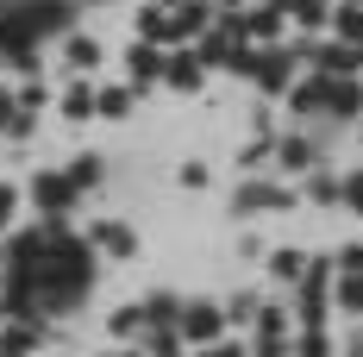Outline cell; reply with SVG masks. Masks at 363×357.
Returning <instances> with one entry per match:
<instances>
[{
    "mask_svg": "<svg viewBox=\"0 0 363 357\" xmlns=\"http://www.w3.org/2000/svg\"><path fill=\"white\" fill-rule=\"evenodd\" d=\"M176 332H182V345H213V339H225V314H219L213 301H182V320H176Z\"/></svg>",
    "mask_w": 363,
    "mask_h": 357,
    "instance_id": "1",
    "label": "cell"
},
{
    "mask_svg": "<svg viewBox=\"0 0 363 357\" xmlns=\"http://www.w3.org/2000/svg\"><path fill=\"white\" fill-rule=\"evenodd\" d=\"M32 201L44 219H63L75 207V182L63 176V170H44V176H32Z\"/></svg>",
    "mask_w": 363,
    "mask_h": 357,
    "instance_id": "2",
    "label": "cell"
},
{
    "mask_svg": "<svg viewBox=\"0 0 363 357\" xmlns=\"http://www.w3.org/2000/svg\"><path fill=\"white\" fill-rule=\"evenodd\" d=\"M251 82H257V88H269V94H289V82H294V50H276V44H263V50H257Z\"/></svg>",
    "mask_w": 363,
    "mask_h": 357,
    "instance_id": "3",
    "label": "cell"
},
{
    "mask_svg": "<svg viewBox=\"0 0 363 357\" xmlns=\"http://www.w3.org/2000/svg\"><path fill=\"white\" fill-rule=\"evenodd\" d=\"M326 88V101H320V113H332V119H357L363 113V88H357V75H320Z\"/></svg>",
    "mask_w": 363,
    "mask_h": 357,
    "instance_id": "4",
    "label": "cell"
},
{
    "mask_svg": "<svg viewBox=\"0 0 363 357\" xmlns=\"http://www.w3.org/2000/svg\"><path fill=\"white\" fill-rule=\"evenodd\" d=\"M163 63H169V57H163V44H150V38H138V44L125 50V75H132V88L145 94L150 82H163Z\"/></svg>",
    "mask_w": 363,
    "mask_h": 357,
    "instance_id": "5",
    "label": "cell"
},
{
    "mask_svg": "<svg viewBox=\"0 0 363 357\" xmlns=\"http://www.w3.org/2000/svg\"><path fill=\"white\" fill-rule=\"evenodd\" d=\"M294 201H301V194H294V188H276V182H245V188H238V214H282Z\"/></svg>",
    "mask_w": 363,
    "mask_h": 357,
    "instance_id": "6",
    "label": "cell"
},
{
    "mask_svg": "<svg viewBox=\"0 0 363 357\" xmlns=\"http://www.w3.org/2000/svg\"><path fill=\"white\" fill-rule=\"evenodd\" d=\"M201 75H207V63H201V50L188 44V50H176V57L163 63V88H176V94H194V88H201Z\"/></svg>",
    "mask_w": 363,
    "mask_h": 357,
    "instance_id": "7",
    "label": "cell"
},
{
    "mask_svg": "<svg viewBox=\"0 0 363 357\" xmlns=\"http://www.w3.org/2000/svg\"><path fill=\"white\" fill-rule=\"evenodd\" d=\"M88 251H101V257H132V251H138V238H132V226L101 219V226L88 232Z\"/></svg>",
    "mask_w": 363,
    "mask_h": 357,
    "instance_id": "8",
    "label": "cell"
},
{
    "mask_svg": "<svg viewBox=\"0 0 363 357\" xmlns=\"http://www.w3.org/2000/svg\"><path fill=\"white\" fill-rule=\"evenodd\" d=\"M169 13H176V44H194V38L213 26V0H182Z\"/></svg>",
    "mask_w": 363,
    "mask_h": 357,
    "instance_id": "9",
    "label": "cell"
},
{
    "mask_svg": "<svg viewBox=\"0 0 363 357\" xmlns=\"http://www.w3.org/2000/svg\"><path fill=\"white\" fill-rule=\"evenodd\" d=\"M282 19H289V13H282V6L269 0V6H257V13H245L238 26H245V38H251L257 50H263V44H276V38H282Z\"/></svg>",
    "mask_w": 363,
    "mask_h": 357,
    "instance_id": "10",
    "label": "cell"
},
{
    "mask_svg": "<svg viewBox=\"0 0 363 357\" xmlns=\"http://www.w3.org/2000/svg\"><path fill=\"white\" fill-rule=\"evenodd\" d=\"M138 38H150V44H176V13L150 0L145 13H138Z\"/></svg>",
    "mask_w": 363,
    "mask_h": 357,
    "instance_id": "11",
    "label": "cell"
},
{
    "mask_svg": "<svg viewBox=\"0 0 363 357\" xmlns=\"http://www.w3.org/2000/svg\"><path fill=\"white\" fill-rule=\"evenodd\" d=\"M326 26L345 38V44H363V6H357V0H345V6H338V13L326 19Z\"/></svg>",
    "mask_w": 363,
    "mask_h": 357,
    "instance_id": "12",
    "label": "cell"
},
{
    "mask_svg": "<svg viewBox=\"0 0 363 357\" xmlns=\"http://www.w3.org/2000/svg\"><path fill=\"white\" fill-rule=\"evenodd\" d=\"M94 107H101V88H94V82H75L69 94H63V113H69V119H88Z\"/></svg>",
    "mask_w": 363,
    "mask_h": 357,
    "instance_id": "13",
    "label": "cell"
},
{
    "mask_svg": "<svg viewBox=\"0 0 363 357\" xmlns=\"http://www.w3.org/2000/svg\"><path fill=\"white\" fill-rule=\"evenodd\" d=\"M338 194H345V182H338V176H326V170L307 176V201H313V207H338Z\"/></svg>",
    "mask_w": 363,
    "mask_h": 357,
    "instance_id": "14",
    "label": "cell"
},
{
    "mask_svg": "<svg viewBox=\"0 0 363 357\" xmlns=\"http://www.w3.org/2000/svg\"><path fill=\"white\" fill-rule=\"evenodd\" d=\"M132 101H138V88H132V82H125V88H101V119H125V113H132Z\"/></svg>",
    "mask_w": 363,
    "mask_h": 357,
    "instance_id": "15",
    "label": "cell"
},
{
    "mask_svg": "<svg viewBox=\"0 0 363 357\" xmlns=\"http://www.w3.org/2000/svg\"><path fill=\"white\" fill-rule=\"evenodd\" d=\"M276 6H282L289 19H301V26H326V19H332L326 0H276Z\"/></svg>",
    "mask_w": 363,
    "mask_h": 357,
    "instance_id": "16",
    "label": "cell"
},
{
    "mask_svg": "<svg viewBox=\"0 0 363 357\" xmlns=\"http://www.w3.org/2000/svg\"><path fill=\"white\" fill-rule=\"evenodd\" d=\"M38 345V326L26 320V326H6V332H0V357H26Z\"/></svg>",
    "mask_w": 363,
    "mask_h": 357,
    "instance_id": "17",
    "label": "cell"
},
{
    "mask_svg": "<svg viewBox=\"0 0 363 357\" xmlns=\"http://www.w3.org/2000/svg\"><path fill=\"white\" fill-rule=\"evenodd\" d=\"M176 320H182L176 295H150V301H145V326H176Z\"/></svg>",
    "mask_w": 363,
    "mask_h": 357,
    "instance_id": "18",
    "label": "cell"
},
{
    "mask_svg": "<svg viewBox=\"0 0 363 357\" xmlns=\"http://www.w3.org/2000/svg\"><path fill=\"white\" fill-rule=\"evenodd\" d=\"M145 357H182V332H176V326H150Z\"/></svg>",
    "mask_w": 363,
    "mask_h": 357,
    "instance_id": "19",
    "label": "cell"
},
{
    "mask_svg": "<svg viewBox=\"0 0 363 357\" xmlns=\"http://www.w3.org/2000/svg\"><path fill=\"white\" fill-rule=\"evenodd\" d=\"M269 276H276V282H301V276H307V257H301V251H276V257H269Z\"/></svg>",
    "mask_w": 363,
    "mask_h": 357,
    "instance_id": "20",
    "label": "cell"
},
{
    "mask_svg": "<svg viewBox=\"0 0 363 357\" xmlns=\"http://www.w3.org/2000/svg\"><path fill=\"white\" fill-rule=\"evenodd\" d=\"M63 57H69L75 70H94V63H101V44H94V38H82V32H69V44H63Z\"/></svg>",
    "mask_w": 363,
    "mask_h": 357,
    "instance_id": "21",
    "label": "cell"
},
{
    "mask_svg": "<svg viewBox=\"0 0 363 357\" xmlns=\"http://www.w3.org/2000/svg\"><path fill=\"white\" fill-rule=\"evenodd\" d=\"M338 307L345 314H363V270H345L338 276Z\"/></svg>",
    "mask_w": 363,
    "mask_h": 357,
    "instance_id": "22",
    "label": "cell"
},
{
    "mask_svg": "<svg viewBox=\"0 0 363 357\" xmlns=\"http://www.w3.org/2000/svg\"><path fill=\"white\" fill-rule=\"evenodd\" d=\"M63 176H69V182H75V194H82V188H94V182L107 176V170H101V157H75Z\"/></svg>",
    "mask_w": 363,
    "mask_h": 357,
    "instance_id": "23",
    "label": "cell"
},
{
    "mask_svg": "<svg viewBox=\"0 0 363 357\" xmlns=\"http://www.w3.org/2000/svg\"><path fill=\"white\" fill-rule=\"evenodd\" d=\"M276 157H282L289 170H313V144H307V138H282V144H276Z\"/></svg>",
    "mask_w": 363,
    "mask_h": 357,
    "instance_id": "24",
    "label": "cell"
},
{
    "mask_svg": "<svg viewBox=\"0 0 363 357\" xmlns=\"http://www.w3.org/2000/svg\"><path fill=\"white\" fill-rule=\"evenodd\" d=\"M289 332V314L282 307H257V339H282Z\"/></svg>",
    "mask_w": 363,
    "mask_h": 357,
    "instance_id": "25",
    "label": "cell"
},
{
    "mask_svg": "<svg viewBox=\"0 0 363 357\" xmlns=\"http://www.w3.org/2000/svg\"><path fill=\"white\" fill-rule=\"evenodd\" d=\"M145 326V307H125V314H113V339H132Z\"/></svg>",
    "mask_w": 363,
    "mask_h": 357,
    "instance_id": "26",
    "label": "cell"
},
{
    "mask_svg": "<svg viewBox=\"0 0 363 357\" xmlns=\"http://www.w3.org/2000/svg\"><path fill=\"white\" fill-rule=\"evenodd\" d=\"M338 201H345L351 214H363V170H351V176H345V194H338Z\"/></svg>",
    "mask_w": 363,
    "mask_h": 357,
    "instance_id": "27",
    "label": "cell"
},
{
    "mask_svg": "<svg viewBox=\"0 0 363 357\" xmlns=\"http://www.w3.org/2000/svg\"><path fill=\"white\" fill-rule=\"evenodd\" d=\"M301 357H326V326H307L301 332Z\"/></svg>",
    "mask_w": 363,
    "mask_h": 357,
    "instance_id": "28",
    "label": "cell"
},
{
    "mask_svg": "<svg viewBox=\"0 0 363 357\" xmlns=\"http://www.w3.org/2000/svg\"><path fill=\"white\" fill-rule=\"evenodd\" d=\"M269 157H276V144H269V138H257V144L238 150V163H245V170H251V163H269Z\"/></svg>",
    "mask_w": 363,
    "mask_h": 357,
    "instance_id": "29",
    "label": "cell"
},
{
    "mask_svg": "<svg viewBox=\"0 0 363 357\" xmlns=\"http://www.w3.org/2000/svg\"><path fill=\"white\" fill-rule=\"evenodd\" d=\"M232 320H257V295H232V307H225V326Z\"/></svg>",
    "mask_w": 363,
    "mask_h": 357,
    "instance_id": "30",
    "label": "cell"
},
{
    "mask_svg": "<svg viewBox=\"0 0 363 357\" xmlns=\"http://www.w3.org/2000/svg\"><path fill=\"white\" fill-rule=\"evenodd\" d=\"M44 101H50V88H44V82H26V88H19V107H26V113H38Z\"/></svg>",
    "mask_w": 363,
    "mask_h": 357,
    "instance_id": "31",
    "label": "cell"
},
{
    "mask_svg": "<svg viewBox=\"0 0 363 357\" xmlns=\"http://www.w3.org/2000/svg\"><path fill=\"white\" fill-rule=\"evenodd\" d=\"M201 357H245L238 339H213V345H201Z\"/></svg>",
    "mask_w": 363,
    "mask_h": 357,
    "instance_id": "32",
    "label": "cell"
},
{
    "mask_svg": "<svg viewBox=\"0 0 363 357\" xmlns=\"http://www.w3.org/2000/svg\"><path fill=\"white\" fill-rule=\"evenodd\" d=\"M13 119H19V94H6V88H0V132H6Z\"/></svg>",
    "mask_w": 363,
    "mask_h": 357,
    "instance_id": "33",
    "label": "cell"
},
{
    "mask_svg": "<svg viewBox=\"0 0 363 357\" xmlns=\"http://www.w3.org/2000/svg\"><path fill=\"white\" fill-rule=\"evenodd\" d=\"M182 188H207V163H182Z\"/></svg>",
    "mask_w": 363,
    "mask_h": 357,
    "instance_id": "34",
    "label": "cell"
},
{
    "mask_svg": "<svg viewBox=\"0 0 363 357\" xmlns=\"http://www.w3.org/2000/svg\"><path fill=\"white\" fill-rule=\"evenodd\" d=\"M13 207H19V194H13V188H6V182H0V226H6V219H13Z\"/></svg>",
    "mask_w": 363,
    "mask_h": 357,
    "instance_id": "35",
    "label": "cell"
},
{
    "mask_svg": "<svg viewBox=\"0 0 363 357\" xmlns=\"http://www.w3.org/2000/svg\"><path fill=\"white\" fill-rule=\"evenodd\" d=\"M257 357H289V345L282 339H257Z\"/></svg>",
    "mask_w": 363,
    "mask_h": 357,
    "instance_id": "36",
    "label": "cell"
},
{
    "mask_svg": "<svg viewBox=\"0 0 363 357\" xmlns=\"http://www.w3.org/2000/svg\"><path fill=\"white\" fill-rule=\"evenodd\" d=\"M338 270H363V245H351L345 257H338Z\"/></svg>",
    "mask_w": 363,
    "mask_h": 357,
    "instance_id": "37",
    "label": "cell"
},
{
    "mask_svg": "<svg viewBox=\"0 0 363 357\" xmlns=\"http://www.w3.org/2000/svg\"><path fill=\"white\" fill-rule=\"evenodd\" d=\"M213 6H245V0H213Z\"/></svg>",
    "mask_w": 363,
    "mask_h": 357,
    "instance_id": "38",
    "label": "cell"
},
{
    "mask_svg": "<svg viewBox=\"0 0 363 357\" xmlns=\"http://www.w3.org/2000/svg\"><path fill=\"white\" fill-rule=\"evenodd\" d=\"M75 6H94V0H75ZM101 6H107V0H101Z\"/></svg>",
    "mask_w": 363,
    "mask_h": 357,
    "instance_id": "39",
    "label": "cell"
},
{
    "mask_svg": "<svg viewBox=\"0 0 363 357\" xmlns=\"http://www.w3.org/2000/svg\"><path fill=\"white\" fill-rule=\"evenodd\" d=\"M157 6H182V0H157Z\"/></svg>",
    "mask_w": 363,
    "mask_h": 357,
    "instance_id": "40",
    "label": "cell"
},
{
    "mask_svg": "<svg viewBox=\"0 0 363 357\" xmlns=\"http://www.w3.org/2000/svg\"><path fill=\"white\" fill-rule=\"evenodd\" d=\"M0 6H6V0H0Z\"/></svg>",
    "mask_w": 363,
    "mask_h": 357,
    "instance_id": "41",
    "label": "cell"
},
{
    "mask_svg": "<svg viewBox=\"0 0 363 357\" xmlns=\"http://www.w3.org/2000/svg\"><path fill=\"white\" fill-rule=\"evenodd\" d=\"M357 6H363V0H357Z\"/></svg>",
    "mask_w": 363,
    "mask_h": 357,
    "instance_id": "42",
    "label": "cell"
}]
</instances>
